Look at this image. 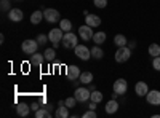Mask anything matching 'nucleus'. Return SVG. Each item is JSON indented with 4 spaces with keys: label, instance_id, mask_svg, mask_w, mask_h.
<instances>
[{
    "label": "nucleus",
    "instance_id": "f257e3e1",
    "mask_svg": "<svg viewBox=\"0 0 160 118\" xmlns=\"http://www.w3.org/2000/svg\"><path fill=\"white\" fill-rule=\"evenodd\" d=\"M131 48H128V45L127 46H120V48H117V51H115V62H118V64H123V62H127V61H130V58H131Z\"/></svg>",
    "mask_w": 160,
    "mask_h": 118
},
{
    "label": "nucleus",
    "instance_id": "f03ea898",
    "mask_svg": "<svg viewBox=\"0 0 160 118\" xmlns=\"http://www.w3.org/2000/svg\"><path fill=\"white\" fill-rule=\"evenodd\" d=\"M62 37H64V31L61 27H56V29H51L48 32V38L50 42L53 43V48H58L62 42Z\"/></svg>",
    "mask_w": 160,
    "mask_h": 118
},
{
    "label": "nucleus",
    "instance_id": "7ed1b4c3",
    "mask_svg": "<svg viewBox=\"0 0 160 118\" xmlns=\"http://www.w3.org/2000/svg\"><path fill=\"white\" fill-rule=\"evenodd\" d=\"M38 42L37 40H32V38H28V40H24L21 43V50H22V53L26 54H34L37 53V50H38Z\"/></svg>",
    "mask_w": 160,
    "mask_h": 118
},
{
    "label": "nucleus",
    "instance_id": "20e7f679",
    "mask_svg": "<svg viewBox=\"0 0 160 118\" xmlns=\"http://www.w3.org/2000/svg\"><path fill=\"white\" fill-rule=\"evenodd\" d=\"M61 43H62L64 48L71 50V48H75L78 45V38H77V35L74 32H64V37H62V42Z\"/></svg>",
    "mask_w": 160,
    "mask_h": 118
},
{
    "label": "nucleus",
    "instance_id": "39448f33",
    "mask_svg": "<svg viewBox=\"0 0 160 118\" xmlns=\"http://www.w3.org/2000/svg\"><path fill=\"white\" fill-rule=\"evenodd\" d=\"M112 89H114V93H117L118 96H125L127 91H128L127 80L125 78H117V80L114 82V85H112Z\"/></svg>",
    "mask_w": 160,
    "mask_h": 118
},
{
    "label": "nucleus",
    "instance_id": "423d86ee",
    "mask_svg": "<svg viewBox=\"0 0 160 118\" xmlns=\"http://www.w3.org/2000/svg\"><path fill=\"white\" fill-rule=\"evenodd\" d=\"M74 51H75V56L82 61H88L91 58V50L87 48V45H77L74 48Z\"/></svg>",
    "mask_w": 160,
    "mask_h": 118
},
{
    "label": "nucleus",
    "instance_id": "0eeeda50",
    "mask_svg": "<svg viewBox=\"0 0 160 118\" xmlns=\"http://www.w3.org/2000/svg\"><path fill=\"white\" fill-rule=\"evenodd\" d=\"M74 96H75V99H77L78 102H87V101H90L91 91H90L88 88H85V86H80V88H75Z\"/></svg>",
    "mask_w": 160,
    "mask_h": 118
},
{
    "label": "nucleus",
    "instance_id": "6e6552de",
    "mask_svg": "<svg viewBox=\"0 0 160 118\" xmlns=\"http://www.w3.org/2000/svg\"><path fill=\"white\" fill-rule=\"evenodd\" d=\"M43 16H45V19H47L50 24H55V22H59V21H61L59 11L55 10V8H47V10L43 11Z\"/></svg>",
    "mask_w": 160,
    "mask_h": 118
},
{
    "label": "nucleus",
    "instance_id": "1a4fd4ad",
    "mask_svg": "<svg viewBox=\"0 0 160 118\" xmlns=\"http://www.w3.org/2000/svg\"><path fill=\"white\" fill-rule=\"evenodd\" d=\"M78 35L82 37L85 42H88V40H93V35H95V32H93L91 26L83 24V26H80V27H78Z\"/></svg>",
    "mask_w": 160,
    "mask_h": 118
},
{
    "label": "nucleus",
    "instance_id": "9d476101",
    "mask_svg": "<svg viewBox=\"0 0 160 118\" xmlns=\"http://www.w3.org/2000/svg\"><path fill=\"white\" fill-rule=\"evenodd\" d=\"M146 101L151 106H160V91L158 89H149V93L146 94Z\"/></svg>",
    "mask_w": 160,
    "mask_h": 118
},
{
    "label": "nucleus",
    "instance_id": "9b49d317",
    "mask_svg": "<svg viewBox=\"0 0 160 118\" xmlns=\"http://www.w3.org/2000/svg\"><path fill=\"white\" fill-rule=\"evenodd\" d=\"M80 67H77V65H68V69H66V77L69 78L71 82H74V80H77V78L80 77Z\"/></svg>",
    "mask_w": 160,
    "mask_h": 118
},
{
    "label": "nucleus",
    "instance_id": "f8f14e48",
    "mask_svg": "<svg viewBox=\"0 0 160 118\" xmlns=\"http://www.w3.org/2000/svg\"><path fill=\"white\" fill-rule=\"evenodd\" d=\"M135 93L138 97H146V94L149 93V85L146 82H138L135 85Z\"/></svg>",
    "mask_w": 160,
    "mask_h": 118
},
{
    "label": "nucleus",
    "instance_id": "ddd939ff",
    "mask_svg": "<svg viewBox=\"0 0 160 118\" xmlns=\"http://www.w3.org/2000/svg\"><path fill=\"white\" fill-rule=\"evenodd\" d=\"M55 116H58V118H68V116H69V107L64 104V101H59V102H58Z\"/></svg>",
    "mask_w": 160,
    "mask_h": 118
},
{
    "label": "nucleus",
    "instance_id": "4468645a",
    "mask_svg": "<svg viewBox=\"0 0 160 118\" xmlns=\"http://www.w3.org/2000/svg\"><path fill=\"white\" fill-rule=\"evenodd\" d=\"M8 18H10V21H13V22H19V21H22V18H24V13H22V10H19V8H11V10L8 11Z\"/></svg>",
    "mask_w": 160,
    "mask_h": 118
},
{
    "label": "nucleus",
    "instance_id": "2eb2a0df",
    "mask_svg": "<svg viewBox=\"0 0 160 118\" xmlns=\"http://www.w3.org/2000/svg\"><path fill=\"white\" fill-rule=\"evenodd\" d=\"M85 24L91 26V27H99L101 26V18L98 15H91V13H88V15L85 16Z\"/></svg>",
    "mask_w": 160,
    "mask_h": 118
},
{
    "label": "nucleus",
    "instance_id": "dca6fc26",
    "mask_svg": "<svg viewBox=\"0 0 160 118\" xmlns=\"http://www.w3.org/2000/svg\"><path fill=\"white\" fill-rule=\"evenodd\" d=\"M118 107H120V104L117 102V99H112L111 97V101H108V104H106L104 110H106V113H108V115H112V113H115L118 110Z\"/></svg>",
    "mask_w": 160,
    "mask_h": 118
},
{
    "label": "nucleus",
    "instance_id": "f3484780",
    "mask_svg": "<svg viewBox=\"0 0 160 118\" xmlns=\"http://www.w3.org/2000/svg\"><path fill=\"white\" fill-rule=\"evenodd\" d=\"M43 61H45V56L43 54H40V53H34V54H31V65H35V67H40V65L43 64Z\"/></svg>",
    "mask_w": 160,
    "mask_h": 118
},
{
    "label": "nucleus",
    "instance_id": "a211bd4d",
    "mask_svg": "<svg viewBox=\"0 0 160 118\" xmlns=\"http://www.w3.org/2000/svg\"><path fill=\"white\" fill-rule=\"evenodd\" d=\"M106 38H108V34L98 31V32H95V35H93V43L95 45H102L106 42Z\"/></svg>",
    "mask_w": 160,
    "mask_h": 118
},
{
    "label": "nucleus",
    "instance_id": "6ab92c4d",
    "mask_svg": "<svg viewBox=\"0 0 160 118\" xmlns=\"http://www.w3.org/2000/svg\"><path fill=\"white\" fill-rule=\"evenodd\" d=\"M78 82L82 83V85H90L93 82V73L88 72V70L82 72V73H80V77H78Z\"/></svg>",
    "mask_w": 160,
    "mask_h": 118
},
{
    "label": "nucleus",
    "instance_id": "aec40b11",
    "mask_svg": "<svg viewBox=\"0 0 160 118\" xmlns=\"http://www.w3.org/2000/svg\"><path fill=\"white\" fill-rule=\"evenodd\" d=\"M42 19H45V16H43V11H40V10H35L31 15V22L35 24V26L42 22Z\"/></svg>",
    "mask_w": 160,
    "mask_h": 118
},
{
    "label": "nucleus",
    "instance_id": "412c9836",
    "mask_svg": "<svg viewBox=\"0 0 160 118\" xmlns=\"http://www.w3.org/2000/svg\"><path fill=\"white\" fill-rule=\"evenodd\" d=\"M29 110H31V107L28 106V104H24V102H21V104H18V106H16V113L19 116H28L29 115Z\"/></svg>",
    "mask_w": 160,
    "mask_h": 118
},
{
    "label": "nucleus",
    "instance_id": "4be33fe9",
    "mask_svg": "<svg viewBox=\"0 0 160 118\" xmlns=\"http://www.w3.org/2000/svg\"><path fill=\"white\" fill-rule=\"evenodd\" d=\"M91 58H95V59H102L104 58V51H102V48H101V45H95L91 48Z\"/></svg>",
    "mask_w": 160,
    "mask_h": 118
},
{
    "label": "nucleus",
    "instance_id": "5701e85b",
    "mask_svg": "<svg viewBox=\"0 0 160 118\" xmlns=\"http://www.w3.org/2000/svg\"><path fill=\"white\" fill-rule=\"evenodd\" d=\"M114 43L117 45V48H120V46H127L128 45V40H127V37L123 34H117L114 37Z\"/></svg>",
    "mask_w": 160,
    "mask_h": 118
},
{
    "label": "nucleus",
    "instance_id": "b1692460",
    "mask_svg": "<svg viewBox=\"0 0 160 118\" xmlns=\"http://www.w3.org/2000/svg\"><path fill=\"white\" fill-rule=\"evenodd\" d=\"M148 53H149V56H152V58L160 56V45H158V43H151L149 48H148Z\"/></svg>",
    "mask_w": 160,
    "mask_h": 118
},
{
    "label": "nucleus",
    "instance_id": "393cba45",
    "mask_svg": "<svg viewBox=\"0 0 160 118\" xmlns=\"http://www.w3.org/2000/svg\"><path fill=\"white\" fill-rule=\"evenodd\" d=\"M43 56H45V61H48V62L55 61V58H56V51H55V48H47V50L43 51Z\"/></svg>",
    "mask_w": 160,
    "mask_h": 118
},
{
    "label": "nucleus",
    "instance_id": "a878e982",
    "mask_svg": "<svg viewBox=\"0 0 160 118\" xmlns=\"http://www.w3.org/2000/svg\"><path fill=\"white\" fill-rule=\"evenodd\" d=\"M50 116H51V113H50V110L47 107H40L35 112V118H50Z\"/></svg>",
    "mask_w": 160,
    "mask_h": 118
},
{
    "label": "nucleus",
    "instance_id": "bb28decb",
    "mask_svg": "<svg viewBox=\"0 0 160 118\" xmlns=\"http://www.w3.org/2000/svg\"><path fill=\"white\" fill-rule=\"evenodd\" d=\"M102 93L101 91H98V89H95V91H91V96H90V101H93V102H96V104H99L101 101H102Z\"/></svg>",
    "mask_w": 160,
    "mask_h": 118
},
{
    "label": "nucleus",
    "instance_id": "cd10ccee",
    "mask_svg": "<svg viewBox=\"0 0 160 118\" xmlns=\"http://www.w3.org/2000/svg\"><path fill=\"white\" fill-rule=\"evenodd\" d=\"M59 27L64 31V32H71L72 31V22L69 19H61L59 21Z\"/></svg>",
    "mask_w": 160,
    "mask_h": 118
},
{
    "label": "nucleus",
    "instance_id": "c85d7f7f",
    "mask_svg": "<svg viewBox=\"0 0 160 118\" xmlns=\"http://www.w3.org/2000/svg\"><path fill=\"white\" fill-rule=\"evenodd\" d=\"M35 40L38 42V45H45V43L50 40V38H48V35H45V34H38Z\"/></svg>",
    "mask_w": 160,
    "mask_h": 118
},
{
    "label": "nucleus",
    "instance_id": "c756f323",
    "mask_svg": "<svg viewBox=\"0 0 160 118\" xmlns=\"http://www.w3.org/2000/svg\"><path fill=\"white\" fill-rule=\"evenodd\" d=\"M77 102H78V101L75 99V96H74V97H68V99H66V101H64V104H66V106H68L69 109H74Z\"/></svg>",
    "mask_w": 160,
    "mask_h": 118
},
{
    "label": "nucleus",
    "instance_id": "7c9ffc66",
    "mask_svg": "<svg viewBox=\"0 0 160 118\" xmlns=\"http://www.w3.org/2000/svg\"><path fill=\"white\" fill-rule=\"evenodd\" d=\"M93 5L96 8H106L108 7V0H93Z\"/></svg>",
    "mask_w": 160,
    "mask_h": 118
},
{
    "label": "nucleus",
    "instance_id": "2f4dec72",
    "mask_svg": "<svg viewBox=\"0 0 160 118\" xmlns=\"http://www.w3.org/2000/svg\"><path fill=\"white\" fill-rule=\"evenodd\" d=\"M152 67H154V70L160 72V56L152 58Z\"/></svg>",
    "mask_w": 160,
    "mask_h": 118
},
{
    "label": "nucleus",
    "instance_id": "473e14b6",
    "mask_svg": "<svg viewBox=\"0 0 160 118\" xmlns=\"http://www.w3.org/2000/svg\"><path fill=\"white\" fill-rule=\"evenodd\" d=\"M0 8H2V11H10V0H2L0 2Z\"/></svg>",
    "mask_w": 160,
    "mask_h": 118
},
{
    "label": "nucleus",
    "instance_id": "72a5a7b5",
    "mask_svg": "<svg viewBox=\"0 0 160 118\" xmlns=\"http://www.w3.org/2000/svg\"><path fill=\"white\" fill-rule=\"evenodd\" d=\"M98 115H96V112L95 110H91V109H88L85 113H83V118H96Z\"/></svg>",
    "mask_w": 160,
    "mask_h": 118
},
{
    "label": "nucleus",
    "instance_id": "f704fd0d",
    "mask_svg": "<svg viewBox=\"0 0 160 118\" xmlns=\"http://www.w3.org/2000/svg\"><path fill=\"white\" fill-rule=\"evenodd\" d=\"M96 106H98V104H96V102H93V101L88 102V109H91V110H96Z\"/></svg>",
    "mask_w": 160,
    "mask_h": 118
},
{
    "label": "nucleus",
    "instance_id": "c9c22d12",
    "mask_svg": "<svg viewBox=\"0 0 160 118\" xmlns=\"http://www.w3.org/2000/svg\"><path fill=\"white\" fill-rule=\"evenodd\" d=\"M38 109H40V104L38 102H34L32 106H31V110H34V112H37Z\"/></svg>",
    "mask_w": 160,
    "mask_h": 118
},
{
    "label": "nucleus",
    "instance_id": "e433bc0d",
    "mask_svg": "<svg viewBox=\"0 0 160 118\" xmlns=\"http://www.w3.org/2000/svg\"><path fill=\"white\" fill-rule=\"evenodd\" d=\"M128 48L135 50V48H136V42H130V43H128Z\"/></svg>",
    "mask_w": 160,
    "mask_h": 118
},
{
    "label": "nucleus",
    "instance_id": "4c0bfd02",
    "mask_svg": "<svg viewBox=\"0 0 160 118\" xmlns=\"http://www.w3.org/2000/svg\"><path fill=\"white\" fill-rule=\"evenodd\" d=\"M88 89H90V91H95V89H96V86H95V85H93V82H91V83L88 85Z\"/></svg>",
    "mask_w": 160,
    "mask_h": 118
}]
</instances>
